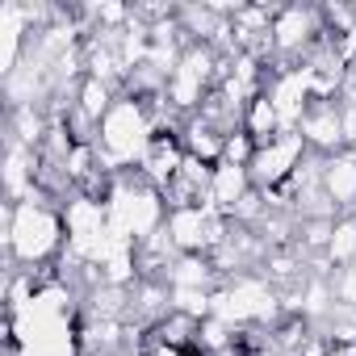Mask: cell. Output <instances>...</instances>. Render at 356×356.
Returning <instances> with one entry per match:
<instances>
[{
  "label": "cell",
  "instance_id": "5bb4252c",
  "mask_svg": "<svg viewBox=\"0 0 356 356\" xmlns=\"http://www.w3.org/2000/svg\"><path fill=\"white\" fill-rule=\"evenodd\" d=\"M243 134L256 143V147H264V143H273L277 134H289L285 126H281V113L273 109V101L260 92L256 101H248V109H243Z\"/></svg>",
  "mask_w": 356,
  "mask_h": 356
},
{
  "label": "cell",
  "instance_id": "ac0fdd59",
  "mask_svg": "<svg viewBox=\"0 0 356 356\" xmlns=\"http://www.w3.org/2000/svg\"><path fill=\"white\" fill-rule=\"evenodd\" d=\"M147 356H202V352H197V348H193V352H176V348H151Z\"/></svg>",
  "mask_w": 356,
  "mask_h": 356
},
{
  "label": "cell",
  "instance_id": "e0dca14e",
  "mask_svg": "<svg viewBox=\"0 0 356 356\" xmlns=\"http://www.w3.org/2000/svg\"><path fill=\"white\" fill-rule=\"evenodd\" d=\"M252 155H256V143L239 130L227 138V151H222V163H239V168H252Z\"/></svg>",
  "mask_w": 356,
  "mask_h": 356
},
{
  "label": "cell",
  "instance_id": "7a4b0ae2",
  "mask_svg": "<svg viewBox=\"0 0 356 356\" xmlns=\"http://www.w3.org/2000/svg\"><path fill=\"white\" fill-rule=\"evenodd\" d=\"M159 134V122H155V109L151 101H138V97H118L113 109L101 118L97 126V151H101V163L109 176L118 172H134L147 155V147L155 143Z\"/></svg>",
  "mask_w": 356,
  "mask_h": 356
},
{
  "label": "cell",
  "instance_id": "8992f818",
  "mask_svg": "<svg viewBox=\"0 0 356 356\" xmlns=\"http://www.w3.org/2000/svg\"><path fill=\"white\" fill-rule=\"evenodd\" d=\"M306 155H310V147H306V138H302L298 130L277 134L273 143L256 147V155H252V168H248V172H252V185H256L260 193H273V189L289 185L293 172L306 163Z\"/></svg>",
  "mask_w": 356,
  "mask_h": 356
},
{
  "label": "cell",
  "instance_id": "5b68a950",
  "mask_svg": "<svg viewBox=\"0 0 356 356\" xmlns=\"http://www.w3.org/2000/svg\"><path fill=\"white\" fill-rule=\"evenodd\" d=\"M323 34H327L323 30V9H314V5H281L277 17H273V67L302 63Z\"/></svg>",
  "mask_w": 356,
  "mask_h": 356
},
{
  "label": "cell",
  "instance_id": "4fadbf2b",
  "mask_svg": "<svg viewBox=\"0 0 356 356\" xmlns=\"http://www.w3.org/2000/svg\"><path fill=\"white\" fill-rule=\"evenodd\" d=\"M181 147H185V155H193V159H202V163H222V151H227V134H218L210 122H202L197 113L193 118H185V126H181Z\"/></svg>",
  "mask_w": 356,
  "mask_h": 356
},
{
  "label": "cell",
  "instance_id": "d6986e66",
  "mask_svg": "<svg viewBox=\"0 0 356 356\" xmlns=\"http://www.w3.org/2000/svg\"><path fill=\"white\" fill-rule=\"evenodd\" d=\"M339 101H352L356 105V67H352V76H348V88H343V97Z\"/></svg>",
  "mask_w": 356,
  "mask_h": 356
},
{
  "label": "cell",
  "instance_id": "7c38bea8",
  "mask_svg": "<svg viewBox=\"0 0 356 356\" xmlns=\"http://www.w3.org/2000/svg\"><path fill=\"white\" fill-rule=\"evenodd\" d=\"M163 281H168V289H218L222 285L210 256H176L168 264Z\"/></svg>",
  "mask_w": 356,
  "mask_h": 356
},
{
  "label": "cell",
  "instance_id": "2e32d148",
  "mask_svg": "<svg viewBox=\"0 0 356 356\" xmlns=\"http://www.w3.org/2000/svg\"><path fill=\"white\" fill-rule=\"evenodd\" d=\"M327 264L331 268H348V264H356V214H343V218H335V227H331V239H327Z\"/></svg>",
  "mask_w": 356,
  "mask_h": 356
},
{
  "label": "cell",
  "instance_id": "30bf717a",
  "mask_svg": "<svg viewBox=\"0 0 356 356\" xmlns=\"http://www.w3.org/2000/svg\"><path fill=\"white\" fill-rule=\"evenodd\" d=\"M323 193L335 206V214H356V151L323 155Z\"/></svg>",
  "mask_w": 356,
  "mask_h": 356
},
{
  "label": "cell",
  "instance_id": "6da1fadb",
  "mask_svg": "<svg viewBox=\"0 0 356 356\" xmlns=\"http://www.w3.org/2000/svg\"><path fill=\"white\" fill-rule=\"evenodd\" d=\"M0 239H5L9 268H51L67 252V222L63 206L47 193L30 202H5L0 206Z\"/></svg>",
  "mask_w": 356,
  "mask_h": 356
},
{
  "label": "cell",
  "instance_id": "ffe728a7",
  "mask_svg": "<svg viewBox=\"0 0 356 356\" xmlns=\"http://www.w3.org/2000/svg\"><path fill=\"white\" fill-rule=\"evenodd\" d=\"M352 22H356V5H352Z\"/></svg>",
  "mask_w": 356,
  "mask_h": 356
},
{
  "label": "cell",
  "instance_id": "52a82bcc",
  "mask_svg": "<svg viewBox=\"0 0 356 356\" xmlns=\"http://www.w3.org/2000/svg\"><path fill=\"white\" fill-rule=\"evenodd\" d=\"M264 97H268L273 109L281 113V126H285V130H298V122H302L306 109L314 105L310 72H306L302 63H293V67H273V72H268V84H264Z\"/></svg>",
  "mask_w": 356,
  "mask_h": 356
},
{
  "label": "cell",
  "instance_id": "3957f363",
  "mask_svg": "<svg viewBox=\"0 0 356 356\" xmlns=\"http://www.w3.org/2000/svg\"><path fill=\"white\" fill-rule=\"evenodd\" d=\"M105 210H109V227H113L122 239H130V243H147V239L159 235L163 222H168V202H163V193H159L151 181H143L138 168L113 176V189H109V197H105Z\"/></svg>",
  "mask_w": 356,
  "mask_h": 356
},
{
  "label": "cell",
  "instance_id": "ba28073f",
  "mask_svg": "<svg viewBox=\"0 0 356 356\" xmlns=\"http://www.w3.org/2000/svg\"><path fill=\"white\" fill-rule=\"evenodd\" d=\"M256 193L252 185V172L239 168V163H214V176H210V197H206V210L222 214V218H235V210Z\"/></svg>",
  "mask_w": 356,
  "mask_h": 356
},
{
  "label": "cell",
  "instance_id": "277c9868",
  "mask_svg": "<svg viewBox=\"0 0 356 356\" xmlns=\"http://www.w3.org/2000/svg\"><path fill=\"white\" fill-rule=\"evenodd\" d=\"M214 314L227 318L235 331H248V327H277L285 318V306H281V289L256 268L214 289Z\"/></svg>",
  "mask_w": 356,
  "mask_h": 356
},
{
  "label": "cell",
  "instance_id": "9c48e42d",
  "mask_svg": "<svg viewBox=\"0 0 356 356\" xmlns=\"http://www.w3.org/2000/svg\"><path fill=\"white\" fill-rule=\"evenodd\" d=\"M298 134L314 155H335L343 151V130H339V101H314L306 118L298 122Z\"/></svg>",
  "mask_w": 356,
  "mask_h": 356
},
{
  "label": "cell",
  "instance_id": "9a60e30c",
  "mask_svg": "<svg viewBox=\"0 0 356 356\" xmlns=\"http://www.w3.org/2000/svg\"><path fill=\"white\" fill-rule=\"evenodd\" d=\"M118 97H122L118 88H109V84H101V80L84 76V80H80V88H76V101H72V105H76L84 118H92V122L101 126V118L113 109V101H118Z\"/></svg>",
  "mask_w": 356,
  "mask_h": 356
},
{
  "label": "cell",
  "instance_id": "8fae6325",
  "mask_svg": "<svg viewBox=\"0 0 356 356\" xmlns=\"http://www.w3.org/2000/svg\"><path fill=\"white\" fill-rule=\"evenodd\" d=\"M181 163H185L181 134H155V143L147 147V155H143L138 172H143V181H151V185L163 193V189H168V181H172L176 172H181Z\"/></svg>",
  "mask_w": 356,
  "mask_h": 356
}]
</instances>
